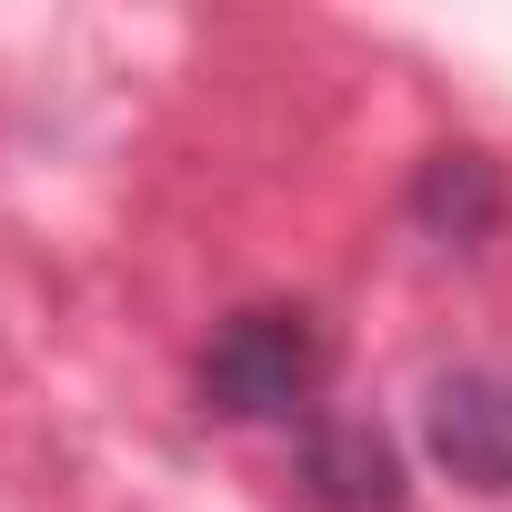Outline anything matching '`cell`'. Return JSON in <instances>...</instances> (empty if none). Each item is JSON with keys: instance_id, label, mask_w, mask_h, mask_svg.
<instances>
[{"instance_id": "3", "label": "cell", "mask_w": 512, "mask_h": 512, "mask_svg": "<svg viewBox=\"0 0 512 512\" xmlns=\"http://www.w3.org/2000/svg\"><path fill=\"white\" fill-rule=\"evenodd\" d=\"M302 492L322 512H402V452L382 422L352 412H312L302 422Z\"/></svg>"}, {"instance_id": "4", "label": "cell", "mask_w": 512, "mask_h": 512, "mask_svg": "<svg viewBox=\"0 0 512 512\" xmlns=\"http://www.w3.org/2000/svg\"><path fill=\"white\" fill-rule=\"evenodd\" d=\"M502 161L492 151H432L422 161V181H412V221L442 241V251H472V241H492L502 231Z\"/></svg>"}, {"instance_id": "2", "label": "cell", "mask_w": 512, "mask_h": 512, "mask_svg": "<svg viewBox=\"0 0 512 512\" xmlns=\"http://www.w3.org/2000/svg\"><path fill=\"white\" fill-rule=\"evenodd\" d=\"M422 452L472 492H512V372H442L422 392Z\"/></svg>"}, {"instance_id": "1", "label": "cell", "mask_w": 512, "mask_h": 512, "mask_svg": "<svg viewBox=\"0 0 512 512\" xmlns=\"http://www.w3.org/2000/svg\"><path fill=\"white\" fill-rule=\"evenodd\" d=\"M201 412L221 422H312L322 382H332V332L312 302H241L211 342H201Z\"/></svg>"}]
</instances>
